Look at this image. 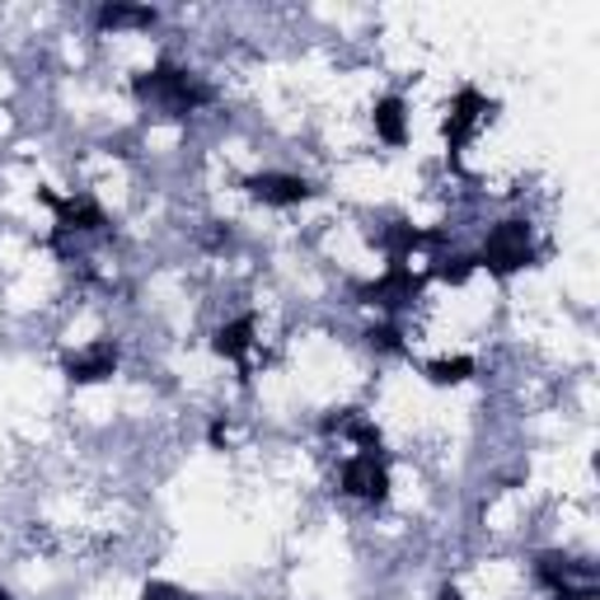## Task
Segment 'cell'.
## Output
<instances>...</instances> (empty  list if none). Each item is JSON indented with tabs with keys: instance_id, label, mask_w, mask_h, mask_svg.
<instances>
[{
	"instance_id": "cell-1",
	"label": "cell",
	"mask_w": 600,
	"mask_h": 600,
	"mask_svg": "<svg viewBox=\"0 0 600 600\" xmlns=\"http://www.w3.org/2000/svg\"><path fill=\"white\" fill-rule=\"evenodd\" d=\"M137 99L156 104L160 113H174V118H183V113H197L202 104H212V85H202L193 71L156 66V71L137 75Z\"/></svg>"
},
{
	"instance_id": "cell-2",
	"label": "cell",
	"mask_w": 600,
	"mask_h": 600,
	"mask_svg": "<svg viewBox=\"0 0 600 600\" xmlns=\"http://www.w3.org/2000/svg\"><path fill=\"white\" fill-rule=\"evenodd\" d=\"M531 258H535V249H531V225H525V221H502L497 231L488 235V244H483L479 268H488V272H516V268H525Z\"/></svg>"
},
{
	"instance_id": "cell-3",
	"label": "cell",
	"mask_w": 600,
	"mask_h": 600,
	"mask_svg": "<svg viewBox=\"0 0 600 600\" xmlns=\"http://www.w3.org/2000/svg\"><path fill=\"white\" fill-rule=\"evenodd\" d=\"M343 488L352 497H362V502H385L389 493V469L385 460L375 456V450H362V456H352L343 464Z\"/></svg>"
},
{
	"instance_id": "cell-4",
	"label": "cell",
	"mask_w": 600,
	"mask_h": 600,
	"mask_svg": "<svg viewBox=\"0 0 600 600\" xmlns=\"http://www.w3.org/2000/svg\"><path fill=\"white\" fill-rule=\"evenodd\" d=\"M249 193L262 206H300L314 197V183L300 179V174H254L249 179Z\"/></svg>"
},
{
	"instance_id": "cell-5",
	"label": "cell",
	"mask_w": 600,
	"mask_h": 600,
	"mask_svg": "<svg viewBox=\"0 0 600 600\" xmlns=\"http://www.w3.org/2000/svg\"><path fill=\"white\" fill-rule=\"evenodd\" d=\"M483 113H488V99L479 89H460L456 94V104H450V118H446V141H450V150H464L469 146V137L479 131V122H483Z\"/></svg>"
},
{
	"instance_id": "cell-6",
	"label": "cell",
	"mask_w": 600,
	"mask_h": 600,
	"mask_svg": "<svg viewBox=\"0 0 600 600\" xmlns=\"http://www.w3.org/2000/svg\"><path fill=\"white\" fill-rule=\"evenodd\" d=\"M113 371H118V347H113V343H99V347H89V352H75L71 362H66V375H71L75 385L108 381Z\"/></svg>"
},
{
	"instance_id": "cell-7",
	"label": "cell",
	"mask_w": 600,
	"mask_h": 600,
	"mask_svg": "<svg viewBox=\"0 0 600 600\" xmlns=\"http://www.w3.org/2000/svg\"><path fill=\"white\" fill-rule=\"evenodd\" d=\"M413 291H418V281H413V272L404 268V262H394V268H389L381 281H371V287H366L371 306H381V310H399V306H408Z\"/></svg>"
},
{
	"instance_id": "cell-8",
	"label": "cell",
	"mask_w": 600,
	"mask_h": 600,
	"mask_svg": "<svg viewBox=\"0 0 600 600\" xmlns=\"http://www.w3.org/2000/svg\"><path fill=\"white\" fill-rule=\"evenodd\" d=\"M375 122V137H381L385 146H404L408 141V113H404V99H381L371 113Z\"/></svg>"
},
{
	"instance_id": "cell-9",
	"label": "cell",
	"mask_w": 600,
	"mask_h": 600,
	"mask_svg": "<svg viewBox=\"0 0 600 600\" xmlns=\"http://www.w3.org/2000/svg\"><path fill=\"white\" fill-rule=\"evenodd\" d=\"M254 347V319L249 314H239L231 319V324H221L216 333V352L225 356V362H244V352Z\"/></svg>"
},
{
	"instance_id": "cell-10",
	"label": "cell",
	"mask_w": 600,
	"mask_h": 600,
	"mask_svg": "<svg viewBox=\"0 0 600 600\" xmlns=\"http://www.w3.org/2000/svg\"><path fill=\"white\" fill-rule=\"evenodd\" d=\"M156 10H150V6H104L99 14H94V24H99L104 33L113 29V33H118V29H150V24H156Z\"/></svg>"
},
{
	"instance_id": "cell-11",
	"label": "cell",
	"mask_w": 600,
	"mask_h": 600,
	"mask_svg": "<svg viewBox=\"0 0 600 600\" xmlns=\"http://www.w3.org/2000/svg\"><path fill=\"white\" fill-rule=\"evenodd\" d=\"M469 371H474V362H469V356H446V362H431V366H427V375H431L437 385H460Z\"/></svg>"
},
{
	"instance_id": "cell-12",
	"label": "cell",
	"mask_w": 600,
	"mask_h": 600,
	"mask_svg": "<svg viewBox=\"0 0 600 600\" xmlns=\"http://www.w3.org/2000/svg\"><path fill=\"white\" fill-rule=\"evenodd\" d=\"M474 268H479V258H469V254H456V258H446L437 272H441L446 281H464V277L474 272Z\"/></svg>"
},
{
	"instance_id": "cell-13",
	"label": "cell",
	"mask_w": 600,
	"mask_h": 600,
	"mask_svg": "<svg viewBox=\"0 0 600 600\" xmlns=\"http://www.w3.org/2000/svg\"><path fill=\"white\" fill-rule=\"evenodd\" d=\"M371 347H381V352H404V343H399V329H389V324L371 329Z\"/></svg>"
},
{
	"instance_id": "cell-14",
	"label": "cell",
	"mask_w": 600,
	"mask_h": 600,
	"mask_svg": "<svg viewBox=\"0 0 600 600\" xmlns=\"http://www.w3.org/2000/svg\"><path fill=\"white\" fill-rule=\"evenodd\" d=\"M141 600H197V596H183L179 587H164V581H150L141 591Z\"/></svg>"
},
{
	"instance_id": "cell-15",
	"label": "cell",
	"mask_w": 600,
	"mask_h": 600,
	"mask_svg": "<svg viewBox=\"0 0 600 600\" xmlns=\"http://www.w3.org/2000/svg\"><path fill=\"white\" fill-rule=\"evenodd\" d=\"M0 600H10V591H0Z\"/></svg>"
}]
</instances>
